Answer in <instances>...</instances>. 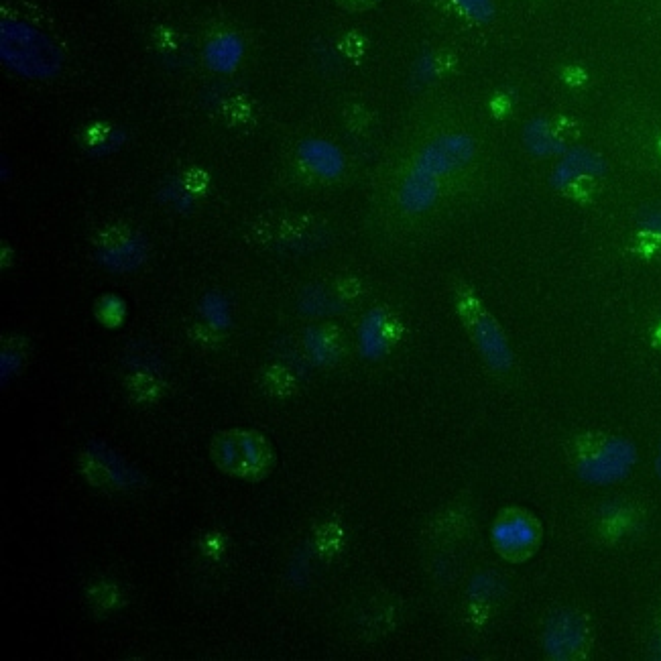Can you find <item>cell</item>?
Listing matches in <instances>:
<instances>
[{
    "label": "cell",
    "instance_id": "6da1fadb",
    "mask_svg": "<svg viewBox=\"0 0 661 661\" xmlns=\"http://www.w3.org/2000/svg\"><path fill=\"white\" fill-rule=\"evenodd\" d=\"M3 57L11 70L25 78L45 80L62 68V55L41 33L17 25L3 29Z\"/></svg>",
    "mask_w": 661,
    "mask_h": 661
},
{
    "label": "cell",
    "instance_id": "7a4b0ae2",
    "mask_svg": "<svg viewBox=\"0 0 661 661\" xmlns=\"http://www.w3.org/2000/svg\"><path fill=\"white\" fill-rule=\"evenodd\" d=\"M639 462L637 446L623 436H611L576 464V474L588 487H615L631 476Z\"/></svg>",
    "mask_w": 661,
    "mask_h": 661
},
{
    "label": "cell",
    "instance_id": "3957f363",
    "mask_svg": "<svg viewBox=\"0 0 661 661\" xmlns=\"http://www.w3.org/2000/svg\"><path fill=\"white\" fill-rule=\"evenodd\" d=\"M474 157H476V141L470 135L446 133L432 139L422 151L417 153L413 167L442 179L470 165Z\"/></svg>",
    "mask_w": 661,
    "mask_h": 661
},
{
    "label": "cell",
    "instance_id": "277c9868",
    "mask_svg": "<svg viewBox=\"0 0 661 661\" xmlns=\"http://www.w3.org/2000/svg\"><path fill=\"white\" fill-rule=\"evenodd\" d=\"M588 641V625L576 611H556L542 631V647L550 659L566 661L576 657Z\"/></svg>",
    "mask_w": 661,
    "mask_h": 661
},
{
    "label": "cell",
    "instance_id": "5b68a950",
    "mask_svg": "<svg viewBox=\"0 0 661 661\" xmlns=\"http://www.w3.org/2000/svg\"><path fill=\"white\" fill-rule=\"evenodd\" d=\"M607 171H609V163L598 151L584 145H574L568 147L556 159L550 173V186L560 192L570 190L572 186L582 182V179L605 177Z\"/></svg>",
    "mask_w": 661,
    "mask_h": 661
},
{
    "label": "cell",
    "instance_id": "8992f818",
    "mask_svg": "<svg viewBox=\"0 0 661 661\" xmlns=\"http://www.w3.org/2000/svg\"><path fill=\"white\" fill-rule=\"evenodd\" d=\"M86 454L98 468L108 476L110 483L120 491H133L145 485V474L131 464L123 454L116 452L110 444L102 440H90L86 446Z\"/></svg>",
    "mask_w": 661,
    "mask_h": 661
},
{
    "label": "cell",
    "instance_id": "52a82bcc",
    "mask_svg": "<svg viewBox=\"0 0 661 661\" xmlns=\"http://www.w3.org/2000/svg\"><path fill=\"white\" fill-rule=\"evenodd\" d=\"M151 253V245L143 232H133L116 245L100 247L94 255L96 263L108 273H133L141 269Z\"/></svg>",
    "mask_w": 661,
    "mask_h": 661
},
{
    "label": "cell",
    "instance_id": "ba28073f",
    "mask_svg": "<svg viewBox=\"0 0 661 661\" xmlns=\"http://www.w3.org/2000/svg\"><path fill=\"white\" fill-rule=\"evenodd\" d=\"M474 342H476L480 356H483V360L493 371L505 373L511 369L513 348H511L509 338L505 336L503 328L491 316H480L476 320Z\"/></svg>",
    "mask_w": 661,
    "mask_h": 661
},
{
    "label": "cell",
    "instance_id": "9c48e42d",
    "mask_svg": "<svg viewBox=\"0 0 661 661\" xmlns=\"http://www.w3.org/2000/svg\"><path fill=\"white\" fill-rule=\"evenodd\" d=\"M297 157L320 179H338L346 171L344 151L328 139H304L297 147Z\"/></svg>",
    "mask_w": 661,
    "mask_h": 661
},
{
    "label": "cell",
    "instance_id": "30bf717a",
    "mask_svg": "<svg viewBox=\"0 0 661 661\" xmlns=\"http://www.w3.org/2000/svg\"><path fill=\"white\" fill-rule=\"evenodd\" d=\"M440 182L442 179L411 167L399 188V206L407 214H426L432 210L440 198Z\"/></svg>",
    "mask_w": 661,
    "mask_h": 661
},
{
    "label": "cell",
    "instance_id": "8fae6325",
    "mask_svg": "<svg viewBox=\"0 0 661 661\" xmlns=\"http://www.w3.org/2000/svg\"><path fill=\"white\" fill-rule=\"evenodd\" d=\"M356 344L358 354L371 363L385 358L391 348V330H389V316L381 308L369 310L358 322L356 328Z\"/></svg>",
    "mask_w": 661,
    "mask_h": 661
},
{
    "label": "cell",
    "instance_id": "7c38bea8",
    "mask_svg": "<svg viewBox=\"0 0 661 661\" xmlns=\"http://www.w3.org/2000/svg\"><path fill=\"white\" fill-rule=\"evenodd\" d=\"M493 546L501 554L519 556L529 552L537 542V529L533 521L525 515H511L497 521L491 529Z\"/></svg>",
    "mask_w": 661,
    "mask_h": 661
},
{
    "label": "cell",
    "instance_id": "4fadbf2b",
    "mask_svg": "<svg viewBox=\"0 0 661 661\" xmlns=\"http://www.w3.org/2000/svg\"><path fill=\"white\" fill-rule=\"evenodd\" d=\"M521 143L535 159H558L568 145L556 133L552 120L546 116H533L523 125Z\"/></svg>",
    "mask_w": 661,
    "mask_h": 661
},
{
    "label": "cell",
    "instance_id": "5bb4252c",
    "mask_svg": "<svg viewBox=\"0 0 661 661\" xmlns=\"http://www.w3.org/2000/svg\"><path fill=\"white\" fill-rule=\"evenodd\" d=\"M297 310L308 318H334L344 314L346 304L324 285H308L297 297Z\"/></svg>",
    "mask_w": 661,
    "mask_h": 661
},
{
    "label": "cell",
    "instance_id": "9a60e30c",
    "mask_svg": "<svg viewBox=\"0 0 661 661\" xmlns=\"http://www.w3.org/2000/svg\"><path fill=\"white\" fill-rule=\"evenodd\" d=\"M302 346L312 367H332L340 358V348L336 340L320 326H310L304 330Z\"/></svg>",
    "mask_w": 661,
    "mask_h": 661
},
{
    "label": "cell",
    "instance_id": "2e32d148",
    "mask_svg": "<svg viewBox=\"0 0 661 661\" xmlns=\"http://www.w3.org/2000/svg\"><path fill=\"white\" fill-rule=\"evenodd\" d=\"M198 314L204 324L216 332H226L232 326V302L222 291H206L198 302Z\"/></svg>",
    "mask_w": 661,
    "mask_h": 661
},
{
    "label": "cell",
    "instance_id": "e0dca14e",
    "mask_svg": "<svg viewBox=\"0 0 661 661\" xmlns=\"http://www.w3.org/2000/svg\"><path fill=\"white\" fill-rule=\"evenodd\" d=\"M505 590H507L505 580L499 574L485 570L470 578L466 594L476 605H491L497 603V600L505 594Z\"/></svg>",
    "mask_w": 661,
    "mask_h": 661
},
{
    "label": "cell",
    "instance_id": "ac0fdd59",
    "mask_svg": "<svg viewBox=\"0 0 661 661\" xmlns=\"http://www.w3.org/2000/svg\"><path fill=\"white\" fill-rule=\"evenodd\" d=\"M157 200L177 214H192L196 208L194 194L188 190L184 182H179L175 177L165 179V182L159 186Z\"/></svg>",
    "mask_w": 661,
    "mask_h": 661
},
{
    "label": "cell",
    "instance_id": "d6986e66",
    "mask_svg": "<svg viewBox=\"0 0 661 661\" xmlns=\"http://www.w3.org/2000/svg\"><path fill=\"white\" fill-rule=\"evenodd\" d=\"M123 360L131 371L145 373V375H159L165 369L161 354L147 342H137V344L129 346Z\"/></svg>",
    "mask_w": 661,
    "mask_h": 661
},
{
    "label": "cell",
    "instance_id": "ffe728a7",
    "mask_svg": "<svg viewBox=\"0 0 661 661\" xmlns=\"http://www.w3.org/2000/svg\"><path fill=\"white\" fill-rule=\"evenodd\" d=\"M598 519L617 533H627L635 525V513L623 499H607L600 503Z\"/></svg>",
    "mask_w": 661,
    "mask_h": 661
},
{
    "label": "cell",
    "instance_id": "44dd1931",
    "mask_svg": "<svg viewBox=\"0 0 661 661\" xmlns=\"http://www.w3.org/2000/svg\"><path fill=\"white\" fill-rule=\"evenodd\" d=\"M206 62L216 72H230L240 62V41L222 37L206 49Z\"/></svg>",
    "mask_w": 661,
    "mask_h": 661
},
{
    "label": "cell",
    "instance_id": "7402d4cb",
    "mask_svg": "<svg viewBox=\"0 0 661 661\" xmlns=\"http://www.w3.org/2000/svg\"><path fill=\"white\" fill-rule=\"evenodd\" d=\"M129 141V133L125 129H108L100 137L94 139L88 147V155L94 159H106L116 155Z\"/></svg>",
    "mask_w": 661,
    "mask_h": 661
},
{
    "label": "cell",
    "instance_id": "603a6c76",
    "mask_svg": "<svg viewBox=\"0 0 661 661\" xmlns=\"http://www.w3.org/2000/svg\"><path fill=\"white\" fill-rule=\"evenodd\" d=\"M98 316L106 326H118L127 318V302L120 295H104L98 302Z\"/></svg>",
    "mask_w": 661,
    "mask_h": 661
},
{
    "label": "cell",
    "instance_id": "cb8c5ba5",
    "mask_svg": "<svg viewBox=\"0 0 661 661\" xmlns=\"http://www.w3.org/2000/svg\"><path fill=\"white\" fill-rule=\"evenodd\" d=\"M310 576H312V554L304 548L291 558L287 566V578L293 586H306L310 582Z\"/></svg>",
    "mask_w": 661,
    "mask_h": 661
},
{
    "label": "cell",
    "instance_id": "d4e9b609",
    "mask_svg": "<svg viewBox=\"0 0 661 661\" xmlns=\"http://www.w3.org/2000/svg\"><path fill=\"white\" fill-rule=\"evenodd\" d=\"M635 224H637V228H639L643 234H649V236H657V238H661V202H659V204L643 206V208L637 212Z\"/></svg>",
    "mask_w": 661,
    "mask_h": 661
},
{
    "label": "cell",
    "instance_id": "484cf974",
    "mask_svg": "<svg viewBox=\"0 0 661 661\" xmlns=\"http://www.w3.org/2000/svg\"><path fill=\"white\" fill-rule=\"evenodd\" d=\"M21 369H23V356L17 350L7 348L0 352V383L7 387L11 381H15Z\"/></svg>",
    "mask_w": 661,
    "mask_h": 661
},
{
    "label": "cell",
    "instance_id": "4316f807",
    "mask_svg": "<svg viewBox=\"0 0 661 661\" xmlns=\"http://www.w3.org/2000/svg\"><path fill=\"white\" fill-rule=\"evenodd\" d=\"M436 62H434V57L432 55H422L417 59V64L411 72V82L415 88H426L428 84H432L436 80Z\"/></svg>",
    "mask_w": 661,
    "mask_h": 661
},
{
    "label": "cell",
    "instance_id": "83f0119b",
    "mask_svg": "<svg viewBox=\"0 0 661 661\" xmlns=\"http://www.w3.org/2000/svg\"><path fill=\"white\" fill-rule=\"evenodd\" d=\"M279 356L285 360V365H287L295 375H299V377L308 375L310 369H312V363L308 360L306 352L297 350V348H293V346H289V344L283 346V348L279 350Z\"/></svg>",
    "mask_w": 661,
    "mask_h": 661
},
{
    "label": "cell",
    "instance_id": "f1b7e54d",
    "mask_svg": "<svg viewBox=\"0 0 661 661\" xmlns=\"http://www.w3.org/2000/svg\"><path fill=\"white\" fill-rule=\"evenodd\" d=\"M238 446H240V456H243V460H245L247 464H251V466H257V464H259V460H261L259 442H257L251 434L240 436Z\"/></svg>",
    "mask_w": 661,
    "mask_h": 661
},
{
    "label": "cell",
    "instance_id": "f546056e",
    "mask_svg": "<svg viewBox=\"0 0 661 661\" xmlns=\"http://www.w3.org/2000/svg\"><path fill=\"white\" fill-rule=\"evenodd\" d=\"M456 3L474 19H487L491 15L489 0H456Z\"/></svg>",
    "mask_w": 661,
    "mask_h": 661
},
{
    "label": "cell",
    "instance_id": "4dcf8cb0",
    "mask_svg": "<svg viewBox=\"0 0 661 661\" xmlns=\"http://www.w3.org/2000/svg\"><path fill=\"white\" fill-rule=\"evenodd\" d=\"M238 458H243L240 456V446L234 442V440H224L220 444V460L226 468L234 466L238 462Z\"/></svg>",
    "mask_w": 661,
    "mask_h": 661
},
{
    "label": "cell",
    "instance_id": "1f68e13d",
    "mask_svg": "<svg viewBox=\"0 0 661 661\" xmlns=\"http://www.w3.org/2000/svg\"><path fill=\"white\" fill-rule=\"evenodd\" d=\"M647 655L651 659H659L661 661V633H653L647 641Z\"/></svg>",
    "mask_w": 661,
    "mask_h": 661
},
{
    "label": "cell",
    "instance_id": "d6a6232c",
    "mask_svg": "<svg viewBox=\"0 0 661 661\" xmlns=\"http://www.w3.org/2000/svg\"><path fill=\"white\" fill-rule=\"evenodd\" d=\"M653 470H655V476L659 478V483H661V442L657 446V452H655V460H653Z\"/></svg>",
    "mask_w": 661,
    "mask_h": 661
}]
</instances>
